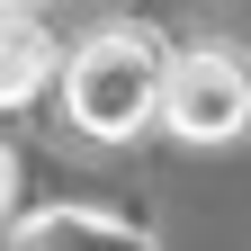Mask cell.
Masks as SVG:
<instances>
[{
	"instance_id": "obj_5",
	"label": "cell",
	"mask_w": 251,
	"mask_h": 251,
	"mask_svg": "<svg viewBox=\"0 0 251 251\" xmlns=\"http://www.w3.org/2000/svg\"><path fill=\"white\" fill-rule=\"evenodd\" d=\"M9 198H18V162H9V144H0V215H9Z\"/></svg>"
},
{
	"instance_id": "obj_2",
	"label": "cell",
	"mask_w": 251,
	"mask_h": 251,
	"mask_svg": "<svg viewBox=\"0 0 251 251\" xmlns=\"http://www.w3.org/2000/svg\"><path fill=\"white\" fill-rule=\"evenodd\" d=\"M162 126L179 144H233L251 126V63L225 54V45L171 54V72H162Z\"/></svg>"
},
{
	"instance_id": "obj_1",
	"label": "cell",
	"mask_w": 251,
	"mask_h": 251,
	"mask_svg": "<svg viewBox=\"0 0 251 251\" xmlns=\"http://www.w3.org/2000/svg\"><path fill=\"white\" fill-rule=\"evenodd\" d=\"M162 72H171V54L144 27H99L63 63V117L81 135H99V144H126L135 126L162 117Z\"/></svg>"
},
{
	"instance_id": "obj_4",
	"label": "cell",
	"mask_w": 251,
	"mask_h": 251,
	"mask_svg": "<svg viewBox=\"0 0 251 251\" xmlns=\"http://www.w3.org/2000/svg\"><path fill=\"white\" fill-rule=\"evenodd\" d=\"M18 251H144V242L117 233V225H99V215H45V225L18 233Z\"/></svg>"
},
{
	"instance_id": "obj_3",
	"label": "cell",
	"mask_w": 251,
	"mask_h": 251,
	"mask_svg": "<svg viewBox=\"0 0 251 251\" xmlns=\"http://www.w3.org/2000/svg\"><path fill=\"white\" fill-rule=\"evenodd\" d=\"M54 81V36L27 9H0V108H27Z\"/></svg>"
}]
</instances>
